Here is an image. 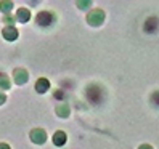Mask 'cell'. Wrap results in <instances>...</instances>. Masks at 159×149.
<instances>
[{
  "label": "cell",
  "instance_id": "obj_2",
  "mask_svg": "<svg viewBox=\"0 0 159 149\" xmlns=\"http://www.w3.org/2000/svg\"><path fill=\"white\" fill-rule=\"evenodd\" d=\"M103 21H105V11L103 10H92L87 13V23L90 26H100Z\"/></svg>",
  "mask_w": 159,
  "mask_h": 149
},
{
  "label": "cell",
  "instance_id": "obj_15",
  "mask_svg": "<svg viewBox=\"0 0 159 149\" xmlns=\"http://www.w3.org/2000/svg\"><path fill=\"white\" fill-rule=\"evenodd\" d=\"M5 101H7V96H5V93H2V91H0V106H2V104L5 103Z\"/></svg>",
  "mask_w": 159,
  "mask_h": 149
},
{
  "label": "cell",
  "instance_id": "obj_13",
  "mask_svg": "<svg viewBox=\"0 0 159 149\" xmlns=\"http://www.w3.org/2000/svg\"><path fill=\"white\" fill-rule=\"evenodd\" d=\"M2 21H3L5 27H15V21H16V18H13L11 15H5Z\"/></svg>",
  "mask_w": 159,
  "mask_h": 149
},
{
  "label": "cell",
  "instance_id": "obj_1",
  "mask_svg": "<svg viewBox=\"0 0 159 149\" xmlns=\"http://www.w3.org/2000/svg\"><path fill=\"white\" fill-rule=\"evenodd\" d=\"M35 23L40 27H48L55 23V13L53 11H40L35 16Z\"/></svg>",
  "mask_w": 159,
  "mask_h": 149
},
{
  "label": "cell",
  "instance_id": "obj_3",
  "mask_svg": "<svg viewBox=\"0 0 159 149\" xmlns=\"http://www.w3.org/2000/svg\"><path fill=\"white\" fill-rule=\"evenodd\" d=\"M29 138L35 144H43L47 141V133H45L43 128H32L31 133H29Z\"/></svg>",
  "mask_w": 159,
  "mask_h": 149
},
{
  "label": "cell",
  "instance_id": "obj_5",
  "mask_svg": "<svg viewBox=\"0 0 159 149\" xmlns=\"http://www.w3.org/2000/svg\"><path fill=\"white\" fill-rule=\"evenodd\" d=\"M2 35H3V39L8 40V42H13L18 39V35H20V32H18L16 27H3V31H2Z\"/></svg>",
  "mask_w": 159,
  "mask_h": 149
},
{
  "label": "cell",
  "instance_id": "obj_6",
  "mask_svg": "<svg viewBox=\"0 0 159 149\" xmlns=\"http://www.w3.org/2000/svg\"><path fill=\"white\" fill-rule=\"evenodd\" d=\"M16 21H20V23H27L31 20V11L27 10V8H20V10L16 11Z\"/></svg>",
  "mask_w": 159,
  "mask_h": 149
},
{
  "label": "cell",
  "instance_id": "obj_9",
  "mask_svg": "<svg viewBox=\"0 0 159 149\" xmlns=\"http://www.w3.org/2000/svg\"><path fill=\"white\" fill-rule=\"evenodd\" d=\"M66 141H68V136H66V133H64V132H61V130L53 135V144L55 146H64V144H66Z\"/></svg>",
  "mask_w": 159,
  "mask_h": 149
},
{
  "label": "cell",
  "instance_id": "obj_11",
  "mask_svg": "<svg viewBox=\"0 0 159 149\" xmlns=\"http://www.w3.org/2000/svg\"><path fill=\"white\" fill-rule=\"evenodd\" d=\"M11 10H13V2H10V0L0 2V11H3L5 15H10Z\"/></svg>",
  "mask_w": 159,
  "mask_h": 149
},
{
  "label": "cell",
  "instance_id": "obj_12",
  "mask_svg": "<svg viewBox=\"0 0 159 149\" xmlns=\"http://www.w3.org/2000/svg\"><path fill=\"white\" fill-rule=\"evenodd\" d=\"M10 88V79L5 74H0V90H8Z\"/></svg>",
  "mask_w": 159,
  "mask_h": 149
},
{
  "label": "cell",
  "instance_id": "obj_7",
  "mask_svg": "<svg viewBox=\"0 0 159 149\" xmlns=\"http://www.w3.org/2000/svg\"><path fill=\"white\" fill-rule=\"evenodd\" d=\"M157 27H159V20H157V18H149V20L145 23V31H146L148 34L156 32Z\"/></svg>",
  "mask_w": 159,
  "mask_h": 149
},
{
  "label": "cell",
  "instance_id": "obj_14",
  "mask_svg": "<svg viewBox=\"0 0 159 149\" xmlns=\"http://www.w3.org/2000/svg\"><path fill=\"white\" fill-rule=\"evenodd\" d=\"M90 5H92L90 0H85V2H77V7H79V8H87V7H90Z\"/></svg>",
  "mask_w": 159,
  "mask_h": 149
},
{
  "label": "cell",
  "instance_id": "obj_8",
  "mask_svg": "<svg viewBox=\"0 0 159 149\" xmlns=\"http://www.w3.org/2000/svg\"><path fill=\"white\" fill-rule=\"evenodd\" d=\"M35 90L39 91V93H45L47 90H50V82H48V79L40 77L39 80L35 82Z\"/></svg>",
  "mask_w": 159,
  "mask_h": 149
},
{
  "label": "cell",
  "instance_id": "obj_17",
  "mask_svg": "<svg viewBox=\"0 0 159 149\" xmlns=\"http://www.w3.org/2000/svg\"><path fill=\"white\" fill-rule=\"evenodd\" d=\"M138 149H153V147L149 146V144H142V146H140Z\"/></svg>",
  "mask_w": 159,
  "mask_h": 149
},
{
  "label": "cell",
  "instance_id": "obj_16",
  "mask_svg": "<svg viewBox=\"0 0 159 149\" xmlns=\"http://www.w3.org/2000/svg\"><path fill=\"white\" fill-rule=\"evenodd\" d=\"M0 149H10V146H8L7 143H0Z\"/></svg>",
  "mask_w": 159,
  "mask_h": 149
},
{
  "label": "cell",
  "instance_id": "obj_4",
  "mask_svg": "<svg viewBox=\"0 0 159 149\" xmlns=\"http://www.w3.org/2000/svg\"><path fill=\"white\" fill-rule=\"evenodd\" d=\"M27 79H29V74H27L26 69L18 68V69L13 71V82L18 83V85H23V83H26Z\"/></svg>",
  "mask_w": 159,
  "mask_h": 149
},
{
  "label": "cell",
  "instance_id": "obj_10",
  "mask_svg": "<svg viewBox=\"0 0 159 149\" xmlns=\"http://www.w3.org/2000/svg\"><path fill=\"white\" fill-rule=\"evenodd\" d=\"M55 111H57V116H60V117H68L69 116V106L64 103V101H63V103H60Z\"/></svg>",
  "mask_w": 159,
  "mask_h": 149
}]
</instances>
